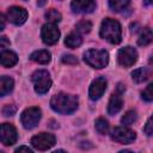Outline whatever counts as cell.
<instances>
[{"instance_id":"1","label":"cell","mask_w":153,"mask_h":153,"mask_svg":"<svg viewBox=\"0 0 153 153\" xmlns=\"http://www.w3.org/2000/svg\"><path fill=\"white\" fill-rule=\"evenodd\" d=\"M78 97L73 96V94H68V93H57L55 96H53V98L50 99V106L54 111L59 112V114H72L73 111H75L78 109Z\"/></svg>"},{"instance_id":"2","label":"cell","mask_w":153,"mask_h":153,"mask_svg":"<svg viewBox=\"0 0 153 153\" xmlns=\"http://www.w3.org/2000/svg\"><path fill=\"white\" fill-rule=\"evenodd\" d=\"M100 37L108 41L111 44H118L122 39V29L117 20L106 18L102 22L100 26Z\"/></svg>"},{"instance_id":"3","label":"cell","mask_w":153,"mask_h":153,"mask_svg":"<svg viewBox=\"0 0 153 153\" xmlns=\"http://www.w3.org/2000/svg\"><path fill=\"white\" fill-rule=\"evenodd\" d=\"M85 62L93 68H103L109 62V54L103 49H90L84 54Z\"/></svg>"},{"instance_id":"4","label":"cell","mask_w":153,"mask_h":153,"mask_svg":"<svg viewBox=\"0 0 153 153\" xmlns=\"http://www.w3.org/2000/svg\"><path fill=\"white\" fill-rule=\"evenodd\" d=\"M31 80L33 82L35 91L39 94L48 92V90L51 86L50 75H49L48 71H45V69H38V71L33 72L31 75Z\"/></svg>"},{"instance_id":"5","label":"cell","mask_w":153,"mask_h":153,"mask_svg":"<svg viewBox=\"0 0 153 153\" xmlns=\"http://www.w3.org/2000/svg\"><path fill=\"white\" fill-rule=\"evenodd\" d=\"M41 117H42L41 109L36 108V106H31V108L25 109L22 112L20 121H22V124L25 129H32L38 124Z\"/></svg>"},{"instance_id":"6","label":"cell","mask_w":153,"mask_h":153,"mask_svg":"<svg viewBox=\"0 0 153 153\" xmlns=\"http://www.w3.org/2000/svg\"><path fill=\"white\" fill-rule=\"evenodd\" d=\"M41 37H42V41L45 44L53 45L60 38V30L56 26V24H54V23H47V24H44L42 26Z\"/></svg>"},{"instance_id":"7","label":"cell","mask_w":153,"mask_h":153,"mask_svg":"<svg viewBox=\"0 0 153 153\" xmlns=\"http://www.w3.org/2000/svg\"><path fill=\"white\" fill-rule=\"evenodd\" d=\"M55 136L49 133H39L31 139V145L38 151H47L55 145Z\"/></svg>"},{"instance_id":"8","label":"cell","mask_w":153,"mask_h":153,"mask_svg":"<svg viewBox=\"0 0 153 153\" xmlns=\"http://www.w3.org/2000/svg\"><path fill=\"white\" fill-rule=\"evenodd\" d=\"M137 60V51L133 47H124L121 48L117 53V61L123 67L133 66Z\"/></svg>"},{"instance_id":"9","label":"cell","mask_w":153,"mask_h":153,"mask_svg":"<svg viewBox=\"0 0 153 153\" xmlns=\"http://www.w3.org/2000/svg\"><path fill=\"white\" fill-rule=\"evenodd\" d=\"M111 139L115 140L116 142L127 145V143H131L136 139V134H135V131H133L129 128H126L124 126L116 127L111 133Z\"/></svg>"},{"instance_id":"10","label":"cell","mask_w":153,"mask_h":153,"mask_svg":"<svg viewBox=\"0 0 153 153\" xmlns=\"http://www.w3.org/2000/svg\"><path fill=\"white\" fill-rule=\"evenodd\" d=\"M18 139V134L16 128L10 123L0 124V141L5 146H12L16 143Z\"/></svg>"},{"instance_id":"11","label":"cell","mask_w":153,"mask_h":153,"mask_svg":"<svg viewBox=\"0 0 153 153\" xmlns=\"http://www.w3.org/2000/svg\"><path fill=\"white\" fill-rule=\"evenodd\" d=\"M7 19L14 25H22L27 19V12L25 8L19 6H13L7 10Z\"/></svg>"},{"instance_id":"12","label":"cell","mask_w":153,"mask_h":153,"mask_svg":"<svg viewBox=\"0 0 153 153\" xmlns=\"http://www.w3.org/2000/svg\"><path fill=\"white\" fill-rule=\"evenodd\" d=\"M106 79L103 78V76H99L97 79H94L90 86V91H88V96L92 100H97L99 99L103 93L105 92L106 90Z\"/></svg>"},{"instance_id":"13","label":"cell","mask_w":153,"mask_h":153,"mask_svg":"<svg viewBox=\"0 0 153 153\" xmlns=\"http://www.w3.org/2000/svg\"><path fill=\"white\" fill-rule=\"evenodd\" d=\"M71 8L74 13H91L96 10L94 0H72Z\"/></svg>"},{"instance_id":"14","label":"cell","mask_w":153,"mask_h":153,"mask_svg":"<svg viewBox=\"0 0 153 153\" xmlns=\"http://www.w3.org/2000/svg\"><path fill=\"white\" fill-rule=\"evenodd\" d=\"M121 94L122 93H120V92L116 91L110 97V100H109V104H108V112L110 115H115V114H117L122 109V106H123V99H122Z\"/></svg>"},{"instance_id":"15","label":"cell","mask_w":153,"mask_h":153,"mask_svg":"<svg viewBox=\"0 0 153 153\" xmlns=\"http://www.w3.org/2000/svg\"><path fill=\"white\" fill-rule=\"evenodd\" d=\"M18 62V56L12 50H2L0 51V65L4 67H12Z\"/></svg>"},{"instance_id":"16","label":"cell","mask_w":153,"mask_h":153,"mask_svg":"<svg viewBox=\"0 0 153 153\" xmlns=\"http://www.w3.org/2000/svg\"><path fill=\"white\" fill-rule=\"evenodd\" d=\"M30 59L37 63L41 65H47L51 60V55L48 50H36L30 55Z\"/></svg>"},{"instance_id":"17","label":"cell","mask_w":153,"mask_h":153,"mask_svg":"<svg viewBox=\"0 0 153 153\" xmlns=\"http://www.w3.org/2000/svg\"><path fill=\"white\" fill-rule=\"evenodd\" d=\"M13 85H14V81L12 78L7 75L0 76V97L8 94L13 90Z\"/></svg>"},{"instance_id":"18","label":"cell","mask_w":153,"mask_h":153,"mask_svg":"<svg viewBox=\"0 0 153 153\" xmlns=\"http://www.w3.org/2000/svg\"><path fill=\"white\" fill-rule=\"evenodd\" d=\"M81 43H82L81 36L78 35V33H74V32L69 33V35L66 37V39H65V44H66L68 48H72V49H75V48H78V47H80Z\"/></svg>"},{"instance_id":"19","label":"cell","mask_w":153,"mask_h":153,"mask_svg":"<svg viewBox=\"0 0 153 153\" xmlns=\"http://www.w3.org/2000/svg\"><path fill=\"white\" fill-rule=\"evenodd\" d=\"M131 78H133V80H134L135 82L140 84V82L146 81V80L149 78V72H148L147 68L141 67V68L135 69V71L131 73Z\"/></svg>"},{"instance_id":"20","label":"cell","mask_w":153,"mask_h":153,"mask_svg":"<svg viewBox=\"0 0 153 153\" xmlns=\"http://www.w3.org/2000/svg\"><path fill=\"white\" fill-rule=\"evenodd\" d=\"M152 38H153L152 30L149 27H145L141 31V33H140V36L137 38V44L139 45H147V44H149L152 42Z\"/></svg>"},{"instance_id":"21","label":"cell","mask_w":153,"mask_h":153,"mask_svg":"<svg viewBox=\"0 0 153 153\" xmlns=\"http://www.w3.org/2000/svg\"><path fill=\"white\" fill-rule=\"evenodd\" d=\"M108 1H109V7L115 12H121L126 10L130 2V0H108Z\"/></svg>"},{"instance_id":"22","label":"cell","mask_w":153,"mask_h":153,"mask_svg":"<svg viewBox=\"0 0 153 153\" xmlns=\"http://www.w3.org/2000/svg\"><path fill=\"white\" fill-rule=\"evenodd\" d=\"M94 128L100 135H106L109 133V122L102 117L97 118L94 122Z\"/></svg>"},{"instance_id":"23","label":"cell","mask_w":153,"mask_h":153,"mask_svg":"<svg viewBox=\"0 0 153 153\" xmlns=\"http://www.w3.org/2000/svg\"><path fill=\"white\" fill-rule=\"evenodd\" d=\"M136 120H137L136 112H135L134 110H129V111H127V112L122 116L121 122H122L123 126H131Z\"/></svg>"},{"instance_id":"24","label":"cell","mask_w":153,"mask_h":153,"mask_svg":"<svg viewBox=\"0 0 153 153\" xmlns=\"http://www.w3.org/2000/svg\"><path fill=\"white\" fill-rule=\"evenodd\" d=\"M45 18H47V20L49 22V23H54V24H56V23H59L60 20H61V13L57 11V10H55V8H50V10H48L47 12H45Z\"/></svg>"},{"instance_id":"25","label":"cell","mask_w":153,"mask_h":153,"mask_svg":"<svg viewBox=\"0 0 153 153\" xmlns=\"http://www.w3.org/2000/svg\"><path fill=\"white\" fill-rule=\"evenodd\" d=\"M75 29L80 33H88L91 31V29H92V23L90 20H80L75 25Z\"/></svg>"},{"instance_id":"26","label":"cell","mask_w":153,"mask_h":153,"mask_svg":"<svg viewBox=\"0 0 153 153\" xmlns=\"http://www.w3.org/2000/svg\"><path fill=\"white\" fill-rule=\"evenodd\" d=\"M152 88H153V84H148L147 87L141 92V97H142V99H145L146 102H152V99H153Z\"/></svg>"},{"instance_id":"27","label":"cell","mask_w":153,"mask_h":153,"mask_svg":"<svg viewBox=\"0 0 153 153\" xmlns=\"http://www.w3.org/2000/svg\"><path fill=\"white\" fill-rule=\"evenodd\" d=\"M62 62L63 63H67V65H76L78 63V59L74 56V55H63L62 56Z\"/></svg>"},{"instance_id":"28","label":"cell","mask_w":153,"mask_h":153,"mask_svg":"<svg viewBox=\"0 0 153 153\" xmlns=\"http://www.w3.org/2000/svg\"><path fill=\"white\" fill-rule=\"evenodd\" d=\"M16 111H17V108L14 105H10V104L5 105V108L2 109V114L5 116H13L16 114Z\"/></svg>"},{"instance_id":"29","label":"cell","mask_w":153,"mask_h":153,"mask_svg":"<svg viewBox=\"0 0 153 153\" xmlns=\"http://www.w3.org/2000/svg\"><path fill=\"white\" fill-rule=\"evenodd\" d=\"M143 131L148 135V136H151L152 134H153V124H152V117H149L148 118V121H147V123H146V126H145V128H143Z\"/></svg>"},{"instance_id":"30","label":"cell","mask_w":153,"mask_h":153,"mask_svg":"<svg viewBox=\"0 0 153 153\" xmlns=\"http://www.w3.org/2000/svg\"><path fill=\"white\" fill-rule=\"evenodd\" d=\"M11 42L6 36H0V48H7L10 47Z\"/></svg>"},{"instance_id":"31","label":"cell","mask_w":153,"mask_h":153,"mask_svg":"<svg viewBox=\"0 0 153 153\" xmlns=\"http://www.w3.org/2000/svg\"><path fill=\"white\" fill-rule=\"evenodd\" d=\"M5 25H6V19H5L4 14L0 13V31L5 29Z\"/></svg>"},{"instance_id":"32","label":"cell","mask_w":153,"mask_h":153,"mask_svg":"<svg viewBox=\"0 0 153 153\" xmlns=\"http://www.w3.org/2000/svg\"><path fill=\"white\" fill-rule=\"evenodd\" d=\"M22 151H25V152H29V153L32 152V149L29 148V147H26V146H20V147H18V148L16 149V152H22Z\"/></svg>"},{"instance_id":"33","label":"cell","mask_w":153,"mask_h":153,"mask_svg":"<svg viewBox=\"0 0 153 153\" xmlns=\"http://www.w3.org/2000/svg\"><path fill=\"white\" fill-rule=\"evenodd\" d=\"M45 2H47V0H38V1H37V5H38V6H44Z\"/></svg>"},{"instance_id":"34","label":"cell","mask_w":153,"mask_h":153,"mask_svg":"<svg viewBox=\"0 0 153 153\" xmlns=\"http://www.w3.org/2000/svg\"><path fill=\"white\" fill-rule=\"evenodd\" d=\"M143 1L146 5H152V2H153V0H143Z\"/></svg>"}]
</instances>
